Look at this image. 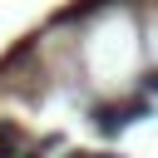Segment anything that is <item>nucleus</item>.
<instances>
[{
	"label": "nucleus",
	"instance_id": "nucleus-1",
	"mask_svg": "<svg viewBox=\"0 0 158 158\" xmlns=\"http://www.w3.org/2000/svg\"><path fill=\"white\" fill-rule=\"evenodd\" d=\"M138 118H148V104L143 99H123V104H94L89 109V123L104 133V138H118L128 123H138Z\"/></svg>",
	"mask_w": 158,
	"mask_h": 158
},
{
	"label": "nucleus",
	"instance_id": "nucleus-2",
	"mask_svg": "<svg viewBox=\"0 0 158 158\" xmlns=\"http://www.w3.org/2000/svg\"><path fill=\"white\" fill-rule=\"evenodd\" d=\"M20 158H40V153H20Z\"/></svg>",
	"mask_w": 158,
	"mask_h": 158
}]
</instances>
